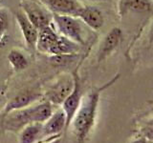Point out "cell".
Returning a JSON list of instances; mask_svg holds the SVG:
<instances>
[{
	"mask_svg": "<svg viewBox=\"0 0 153 143\" xmlns=\"http://www.w3.org/2000/svg\"><path fill=\"white\" fill-rule=\"evenodd\" d=\"M119 78L120 74H117L107 83L103 84L99 88L91 90L85 97L81 98L79 106L70 123L72 133L75 138V143H85L95 125L100 94L116 83Z\"/></svg>",
	"mask_w": 153,
	"mask_h": 143,
	"instance_id": "1",
	"label": "cell"
},
{
	"mask_svg": "<svg viewBox=\"0 0 153 143\" xmlns=\"http://www.w3.org/2000/svg\"><path fill=\"white\" fill-rule=\"evenodd\" d=\"M53 105L45 101L36 105L16 110L4 114L2 121L3 130L18 133L22 129L31 123H44L53 114Z\"/></svg>",
	"mask_w": 153,
	"mask_h": 143,
	"instance_id": "2",
	"label": "cell"
},
{
	"mask_svg": "<svg viewBox=\"0 0 153 143\" xmlns=\"http://www.w3.org/2000/svg\"><path fill=\"white\" fill-rule=\"evenodd\" d=\"M53 24H55L60 35L69 38L80 46L85 44L84 24L78 17L67 14L53 13Z\"/></svg>",
	"mask_w": 153,
	"mask_h": 143,
	"instance_id": "3",
	"label": "cell"
},
{
	"mask_svg": "<svg viewBox=\"0 0 153 143\" xmlns=\"http://www.w3.org/2000/svg\"><path fill=\"white\" fill-rule=\"evenodd\" d=\"M20 9L38 31L53 24V13L37 0H20Z\"/></svg>",
	"mask_w": 153,
	"mask_h": 143,
	"instance_id": "4",
	"label": "cell"
},
{
	"mask_svg": "<svg viewBox=\"0 0 153 143\" xmlns=\"http://www.w3.org/2000/svg\"><path fill=\"white\" fill-rule=\"evenodd\" d=\"M74 86L73 75L62 74L45 91L46 101L52 105H61L65 98L70 94Z\"/></svg>",
	"mask_w": 153,
	"mask_h": 143,
	"instance_id": "5",
	"label": "cell"
},
{
	"mask_svg": "<svg viewBox=\"0 0 153 143\" xmlns=\"http://www.w3.org/2000/svg\"><path fill=\"white\" fill-rule=\"evenodd\" d=\"M80 63H81V60H79V65L76 66V68L73 71V73H72L73 79H74V86H73V89H72V92L61 104L62 110L64 111L65 116H66V130H68L72 118H73L76 110H78L80 104V101H81V98H82L80 76L79 74Z\"/></svg>",
	"mask_w": 153,
	"mask_h": 143,
	"instance_id": "6",
	"label": "cell"
},
{
	"mask_svg": "<svg viewBox=\"0 0 153 143\" xmlns=\"http://www.w3.org/2000/svg\"><path fill=\"white\" fill-rule=\"evenodd\" d=\"M123 41V31L118 27L112 28L108 33L103 37L97 52V62L102 63V61L111 56Z\"/></svg>",
	"mask_w": 153,
	"mask_h": 143,
	"instance_id": "7",
	"label": "cell"
},
{
	"mask_svg": "<svg viewBox=\"0 0 153 143\" xmlns=\"http://www.w3.org/2000/svg\"><path fill=\"white\" fill-rule=\"evenodd\" d=\"M66 130V116L62 109H57L53 112L51 116L42 123L41 139L59 136Z\"/></svg>",
	"mask_w": 153,
	"mask_h": 143,
	"instance_id": "8",
	"label": "cell"
},
{
	"mask_svg": "<svg viewBox=\"0 0 153 143\" xmlns=\"http://www.w3.org/2000/svg\"><path fill=\"white\" fill-rule=\"evenodd\" d=\"M52 13L76 16L83 4L79 0H37Z\"/></svg>",
	"mask_w": 153,
	"mask_h": 143,
	"instance_id": "9",
	"label": "cell"
},
{
	"mask_svg": "<svg viewBox=\"0 0 153 143\" xmlns=\"http://www.w3.org/2000/svg\"><path fill=\"white\" fill-rule=\"evenodd\" d=\"M43 97V94L36 90H25L18 93L10 100L4 107L3 114H6L10 112L16 111L22 108H25L35 103L37 100H39Z\"/></svg>",
	"mask_w": 153,
	"mask_h": 143,
	"instance_id": "10",
	"label": "cell"
},
{
	"mask_svg": "<svg viewBox=\"0 0 153 143\" xmlns=\"http://www.w3.org/2000/svg\"><path fill=\"white\" fill-rule=\"evenodd\" d=\"M14 15H16V22L18 24L19 29H20L21 35L24 38V41H25V44L28 47V49L36 50L38 30L30 22V20L27 18L21 9L16 11Z\"/></svg>",
	"mask_w": 153,
	"mask_h": 143,
	"instance_id": "11",
	"label": "cell"
},
{
	"mask_svg": "<svg viewBox=\"0 0 153 143\" xmlns=\"http://www.w3.org/2000/svg\"><path fill=\"white\" fill-rule=\"evenodd\" d=\"M76 17L94 31L100 30L104 24V16L102 11L91 5H83Z\"/></svg>",
	"mask_w": 153,
	"mask_h": 143,
	"instance_id": "12",
	"label": "cell"
},
{
	"mask_svg": "<svg viewBox=\"0 0 153 143\" xmlns=\"http://www.w3.org/2000/svg\"><path fill=\"white\" fill-rule=\"evenodd\" d=\"M152 11V0H118V13L123 18L128 13H148Z\"/></svg>",
	"mask_w": 153,
	"mask_h": 143,
	"instance_id": "13",
	"label": "cell"
},
{
	"mask_svg": "<svg viewBox=\"0 0 153 143\" xmlns=\"http://www.w3.org/2000/svg\"><path fill=\"white\" fill-rule=\"evenodd\" d=\"M59 33L55 30V27H53V24L41 29V30L38 31L36 50L43 52V54H48L50 49L59 39Z\"/></svg>",
	"mask_w": 153,
	"mask_h": 143,
	"instance_id": "14",
	"label": "cell"
},
{
	"mask_svg": "<svg viewBox=\"0 0 153 143\" xmlns=\"http://www.w3.org/2000/svg\"><path fill=\"white\" fill-rule=\"evenodd\" d=\"M81 49V46L78 43L72 41L69 38L63 35L59 36L55 45L53 46L48 55H76L79 54Z\"/></svg>",
	"mask_w": 153,
	"mask_h": 143,
	"instance_id": "15",
	"label": "cell"
},
{
	"mask_svg": "<svg viewBox=\"0 0 153 143\" xmlns=\"http://www.w3.org/2000/svg\"><path fill=\"white\" fill-rule=\"evenodd\" d=\"M42 123H31L18 133L19 143H36L41 139Z\"/></svg>",
	"mask_w": 153,
	"mask_h": 143,
	"instance_id": "16",
	"label": "cell"
},
{
	"mask_svg": "<svg viewBox=\"0 0 153 143\" xmlns=\"http://www.w3.org/2000/svg\"><path fill=\"white\" fill-rule=\"evenodd\" d=\"M8 60L11 66L13 67V69L16 72L25 70L29 65L28 59L25 55L17 49H12L9 52Z\"/></svg>",
	"mask_w": 153,
	"mask_h": 143,
	"instance_id": "17",
	"label": "cell"
},
{
	"mask_svg": "<svg viewBox=\"0 0 153 143\" xmlns=\"http://www.w3.org/2000/svg\"><path fill=\"white\" fill-rule=\"evenodd\" d=\"M79 57V54L76 55H51L50 62L56 67H65L71 65L74 62L78 61Z\"/></svg>",
	"mask_w": 153,
	"mask_h": 143,
	"instance_id": "18",
	"label": "cell"
},
{
	"mask_svg": "<svg viewBox=\"0 0 153 143\" xmlns=\"http://www.w3.org/2000/svg\"><path fill=\"white\" fill-rule=\"evenodd\" d=\"M9 28V15L6 10L0 9V45H2L3 40L6 36V32Z\"/></svg>",
	"mask_w": 153,
	"mask_h": 143,
	"instance_id": "19",
	"label": "cell"
},
{
	"mask_svg": "<svg viewBox=\"0 0 153 143\" xmlns=\"http://www.w3.org/2000/svg\"><path fill=\"white\" fill-rule=\"evenodd\" d=\"M130 143H151V141L149 140H147L146 137H140V138H138V139H135V140H133L131 141Z\"/></svg>",
	"mask_w": 153,
	"mask_h": 143,
	"instance_id": "20",
	"label": "cell"
},
{
	"mask_svg": "<svg viewBox=\"0 0 153 143\" xmlns=\"http://www.w3.org/2000/svg\"><path fill=\"white\" fill-rule=\"evenodd\" d=\"M86 2H90V3H100V2H104L107 1V0H83Z\"/></svg>",
	"mask_w": 153,
	"mask_h": 143,
	"instance_id": "21",
	"label": "cell"
},
{
	"mask_svg": "<svg viewBox=\"0 0 153 143\" xmlns=\"http://www.w3.org/2000/svg\"><path fill=\"white\" fill-rule=\"evenodd\" d=\"M1 1H2V0H0V2H1Z\"/></svg>",
	"mask_w": 153,
	"mask_h": 143,
	"instance_id": "22",
	"label": "cell"
}]
</instances>
